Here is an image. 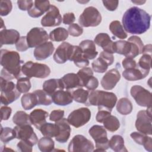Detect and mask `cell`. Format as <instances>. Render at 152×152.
I'll use <instances>...</instances> for the list:
<instances>
[{
    "label": "cell",
    "instance_id": "obj_1",
    "mask_svg": "<svg viewBox=\"0 0 152 152\" xmlns=\"http://www.w3.org/2000/svg\"><path fill=\"white\" fill-rule=\"evenodd\" d=\"M151 16L144 10L133 7L128 9L123 15L122 24L125 30L133 34H141L150 27Z\"/></svg>",
    "mask_w": 152,
    "mask_h": 152
},
{
    "label": "cell",
    "instance_id": "obj_2",
    "mask_svg": "<svg viewBox=\"0 0 152 152\" xmlns=\"http://www.w3.org/2000/svg\"><path fill=\"white\" fill-rule=\"evenodd\" d=\"M117 102L115 93L102 90H93L89 93L87 106H97L99 110H105L110 112Z\"/></svg>",
    "mask_w": 152,
    "mask_h": 152
},
{
    "label": "cell",
    "instance_id": "obj_3",
    "mask_svg": "<svg viewBox=\"0 0 152 152\" xmlns=\"http://www.w3.org/2000/svg\"><path fill=\"white\" fill-rule=\"evenodd\" d=\"M1 65L7 71L18 79L23 77L21 72L23 61L20 59V55L15 51L6 49L1 50Z\"/></svg>",
    "mask_w": 152,
    "mask_h": 152
},
{
    "label": "cell",
    "instance_id": "obj_4",
    "mask_svg": "<svg viewBox=\"0 0 152 152\" xmlns=\"http://www.w3.org/2000/svg\"><path fill=\"white\" fill-rule=\"evenodd\" d=\"M22 74L27 77L45 78L50 74V68L46 64L27 61L21 68Z\"/></svg>",
    "mask_w": 152,
    "mask_h": 152
},
{
    "label": "cell",
    "instance_id": "obj_5",
    "mask_svg": "<svg viewBox=\"0 0 152 152\" xmlns=\"http://www.w3.org/2000/svg\"><path fill=\"white\" fill-rule=\"evenodd\" d=\"M1 102L7 106L15 101L20 96L21 93L17 90L16 85L11 81L1 77Z\"/></svg>",
    "mask_w": 152,
    "mask_h": 152
},
{
    "label": "cell",
    "instance_id": "obj_6",
    "mask_svg": "<svg viewBox=\"0 0 152 152\" xmlns=\"http://www.w3.org/2000/svg\"><path fill=\"white\" fill-rule=\"evenodd\" d=\"M88 133L96 142V149L94 151H104L109 148V140L104 127L98 125H93L89 129Z\"/></svg>",
    "mask_w": 152,
    "mask_h": 152
},
{
    "label": "cell",
    "instance_id": "obj_7",
    "mask_svg": "<svg viewBox=\"0 0 152 152\" xmlns=\"http://www.w3.org/2000/svg\"><path fill=\"white\" fill-rule=\"evenodd\" d=\"M102 21V16L98 10L94 7H88L85 8L80 15L78 23L84 27H96Z\"/></svg>",
    "mask_w": 152,
    "mask_h": 152
},
{
    "label": "cell",
    "instance_id": "obj_8",
    "mask_svg": "<svg viewBox=\"0 0 152 152\" xmlns=\"http://www.w3.org/2000/svg\"><path fill=\"white\" fill-rule=\"evenodd\" d=\"M151 107H147V110H140L137 115L135 127L137 131L145 135L152 134L151 125Z\"/></svg>",
    "mask_w": 152,
    "mask_h": 152
},
{
    "label": "cell",
    "instance_id": "obj_9",
    "mask_svg": "<svg viewBox=\"0 0 152 152\" xmlns=\"http://www.w3.org/2000/svg\"><path fill=\"white\" fill-rule=\"evenodd\" d=\"M91 116V113L89 109L81 107L71 112L66 119L69 125L78 128L86 124L90 120Z\"/></svg>",
    "mask_w": 152,
    "mask_h": 152
},
{
    "label": "cell",
    "instance_id": "obj_10",
    "mask_svg": "<svg viewBox=\"0 0 152 152\" xmlns=\"http://www.w3.org/2000/svg\"><path fill=\"white\" fill-rule=\"evenodd\" d=\"M93 143L83 135H76L68 145L69 152H91L94 151Z\"/></svg>",
    "mask_w": 152,
    "mask_h": 152
},
{
    "label": "cell",
    "instance_id": "obj_11",
    "mask_svg": "<svg viewBox=\"0 0 152 152\" xmlns=\"http://www.w3.org/2000/svg\"><path fill=\"white\" fill-rule=\"evenodd\" d=\"M131 96L140 106L150 107L152 104L151 93L139 85L133 86L130 90Z\"/></svg>",
    "mask_w": 152,
    "mask_h": 152
},
{
    "label": "cell",
    "instance_id": "obj_12",
    "mask_svg": "<svg viewBox=\"0 0 152 152\" xmlns=\"http://www.w3.org/2000/svg\"><path fill=\"white\" fill-rule=\"evenodd\" d=\"M26 37L28 47L32 48L47 42L49 36L43 28L33 27L27 33Z\"/></svg>",
    "mask_w": 152,
    "mask_h": 152
},
{
    "label": "cell",
    "instance_id": "obj_13",
    "mask_svg": "<svg viewBox=\"0 0 152 152\" xmlns=\"http://www.w3.org/2000/svg\"><path fill=\"white\" fill-rule=\"evenodd\" d=\"M14 129L16 133V138L27 141L33 146L38 142L37 137L30 125H17Z\"/></svg>",
    "mask_w": 152,
    "mask_h": 152
},
{
    "label": "cell",
    "instance_id": "obj_14",
    "mask_svg": "<svg viewBox=\"0 0 152 152\" xmlns=\"http://www.w3.org/2000/svg\"><path fill=\"white\" fill-rule=\"evenodd\" d=\"M62 17L58 8L50 5V8L46 14L41 20V24L43 27H56L61 24Z\"/></svg>",
    "mask_w": 152,
    "mask_h": 152
},
{
    "label": "cell",
    "instance_id": "obj_15",
    "mask_svg": "<svg viewBox=\"0 0 152 152\" xmlns=\"http://www.w3.org/2000/svg\"><path fill=\"white\" fill-rule=\"evenodd\" d=\"M74 45L64 42L57 48L53 54V59L57 64H64L69 61L73 51Z\"/></svg>",
    "mask_w": 152,
    "mask_h": 152
},
{
    "label": "cell",
    "instance_id": "obj_16",
    "mask_svg": "<svg viewBox=\"0 0 152 152\" xmlns=\"http://www.w3.org/2000/svg\"><path fill=\"white\" fill-rule=\"evenodd\" d=\"M121 79V74L117 69L113 68L107 71L102 78L100 84L106 90L113 89Z\"/></svg>",
    "mask_w": 152,
    "mask_h": 152
},
{
    "label": "cell",
    "instance_id": "obj_17",
    "mask_svg": "<svg viewBox=\"0 0 152 152\" xmlns=\"http://www.w3.org/2000/svg\"><path fill=\"white\" fill-rule=\"evenodd\" d=\"M55 122L59 128V132L55 140L60 143H65L68 140L71 132L69 124L66 118H62Z\"/></svg>",
    "mask_w": 152,
    "mask_h": 152
},
{
    "label": "cell",
    "instance_id": "obj_18",
    "mask_svg": "<svg viewBox=\"0 0 152 152\" xmlns=\"http://www.w3.org/2000/svg\"><path fill=\"white\" fill-rule=\"evenodd\" d=\"M54 46L51 42H47L34 50V56L36 60L42 61L49 58L53 52Z\"/></svg>",
    "mask_w": 152,
    "mask_h": 152
},
{
    "label": "cell",
    "instance_id": "obj_19",
    "mask_svg": "<svg viewBox=\"0 0 152 152\" xmlns=\"http://www.w3.org/2000/svg\"><path fill=\"white\" fill-rule=\"evenodd\" d=\"M51 96L52 102L59 106H66L73 101L72 93L69 90H59L55 92Z\"/></svg>",
    "mask_w": 152,
    "mask_h": 152
},
{
    "label": "cell",
    "instance_id": "obj_20",
    "mask_svg": "<svg viewBox=\"0 0 152 152\" xmlns=\"http://www.w3.org/2000/svg\"><path fill=\"white\" fill-rule=\"evenodd\" d=\"M20 38V33L14 29H3L0 31L1 46L3 45L15 44Z\"/></svg>",
    "mask_w": 152,
    "mask_h": 152
},
{
    "label": "cell",
    "instance_id": "obj_21",
    "mask_svg": "<svg viewBox=\"0 0 152 152\" xmlns=\"http://www.w3.org/2000/svg\"><path fill=\"white\" fill-rule=\"evenodd\" d=\"M94 42L102 48L103 51L112 54L114 53L113 42L107 33H100L97 34L94 38Z\"/></svg>",
    "mask_w": 152,
    "mask_h": 152
},
{
    "label": "cell",
    "instance_id": "obj_22",
    "mask_svg": "<svg viewBox=\"0 0 152 152\" xmlns=\"http://www.w3.org/2000/svg\"><path fill=\"white\" fill-rule=\"evenodd\" d=\"M50 4L49 1H34L33 7L27 11L29 16L33 18H37L42 16L45 12H48Z\"/></svg>",
    "mask_w": 152,
    "mask_h": 152
},
{
    "label": "cell",
    "instance_id": "obj_23",
    "mask_svg": "<svg viewBox=\"0 0 152 152\" xmlns=\"http://www.w3.org/2000/svg\"><path fill=\"white\" fill-rule=\"evenodd\" d=\"M148 74L149 71L142 70L137 64L135 68L125 69L122 72V76L128 81H137L145 78Z\"/></svg>",
    "mask_w": 152,
    "mask_h": 152
},
{
    "label": "cell",
    "instance_id": "obj_24",
    "mask_svg": "<svg viewBox=\"0 0 152 152\" xmlns=\"http://www.w3.org/2000/svg\"><path fill=\"white\" fill-rule=\"evenodd\" d=\"M79 46L81 49L84 57L88 60L94 59L98 54L96 50V44L91 40H83L80 43Z\"/></svg>",
    "mask_w": 152,
    "mask_h": 152
},
{
    "label": "cell",
    "instance_id": "obj_25",
    "mask_svg": "<svg viewBox=\"0 0 152 152\" xmlns=\"http://www.w3.org/2000/svg\"><path fill=\"white\" fill-rule=\"evenodd\" d=\"M49 113L41 109H36L33 110L30 113V118L31 124L38 129L46 122V118Z\"/></svg>",
    "mask_w": 152,
    "mask_h": 152
},
{
    "label": "cell",
    "instance_id": "obj_26",
    "mask_svg": "<svg viewBox=\"0 0 152 152\" xmlns=\"http://www.w3.org/2000/svg\"><path fill=\"white\" fill-rule=\"evenodd\" d=\"M69 61H74V64L78 68L87 67L89 65L88 59L84 57L83 51L79 46H74Z\"/></svg>",
    "mask_w": 152,
    "mask_h": 152
},
{
    "label": "cell",
    "instance_id": "obj_27",
    "mask_svg": "<svg viewBox=\"0 0 152 152\" xmlns=\"http://www.w3.org/2000/svg\"><path fill=\"white\" fill-rule=\"evenodd\" d=\"M130 136L137 144L143 145L147 151H152L151 137L140 132H133L130 134Z\"/></svg>",
    "mask_w": 152,
    "mask_h": 152
},
{
    "label": "cell",
    "instance_id": "obj_28",
    "mask_svg": "<svg viewBox=\"0 0 152 152\" xmlns=\"http://www.w3.org/2000/svg\"><path fill=\"white\" fill-rule=\"evenodd\" d=\"M43 89L50 96H52L56 91L65 89V87L61 78H53L46 80L43 83Z\"/></svg>",
    "mask_w": 152,
    "mask_h": 152
},
{
    "label": "cell",
    "instance_id": "obj_29",
    "mask_svg": "<svg viewBox=\"0 0 152 152\" xmlns=\"http://www.w3.org/2000/svg\"><path fill=\"white\" fill-rule=\"evenodd\" d=\"M61 80L64 83L65 89L66 90H69L76 87L81 88L80 79L76 74H66L61 78Z\"/></svg>",
    "mask_w": 152,
    "mask_h": 152
},
{
    "label": "cell",
    "instance_id": "obj_30",
    "mask_svg": "<svg viewBox=\"0 0 152 152\" xmlns=\"http://www.w3.org/2000/svg\"><path fill=\"white\" fill-rule=\"evenodd\" d=\"M109 147L116 152H127L128 150L124 145V140L119 135H115L109 141Z\"/></svg>",
    "mask_w": 152,
    "mask_h": 152
},
{
    "label": "cell",
    "instance_id": "obj_31",
    "mask_svg": "<svg viewBox=\"0 0 152 152\" xmlns=\"http://www.w3.org/2000/svg\"><path fill=\"white\" fill-rule=\"evenodd\" d=\"M21 105L24 110H28L38 104L36 95L34 93H28L24 94L21 99Z\"/></svg>",
    "mask_w": 152,
    "mask_h": 152
},
{
    "label": "cell",
    "instance_id": "obj_32",
    "mask_svg": "<svg viewBox=\"0 0 152 152\" xmlns=\"http://www.w3.org/2000/svg\"><path fill=\"white\" fill-rule=\"evenodd\" d=\"M133 107L131 102L126 97L120 99L116 104L117 111L123 115H127L131 113Z\"/></svg>",
    "mask_w": 152,
    "mask_h": 152
},
{
    "label": "cell",
    "instance_id": "obj_33",
    "mask_svg": "<svg viewBox=\"0 0 152 152\" xmlns=\"http://www.w3.org/2000/svg\"><path fill=\"white\" fill-rule=\"evenodd\" d=\"M42 134L45 137H56L59 132V128L56 124L46 122L39 129Z\"/></svg>",
    "mask_w": 152,
    "mask_h": 152
},
{
    "label": "cell",
    "instance_id": "obj_34",
    "mask_svg": "<svg viewBox=\"0 0 152 152\" xmlns=\"http://www.w3.org/2000/svg\"><path fill=\"white\" fill-rule=\"evenodd\" d=\"M109 30L113 35L119 39H125L127 37V34L124 30L120 21L118 20H115L110 23L109 25Z\"/></svg>",
    "mask_w": 152,
    "mask_h": 152
},
{
    "label": "cell",
    "instance_id": "obj_35",
    "mask_svg": "<svg viewBox=\"0 0 152 152\" xmlns=\"http://www.w3.org/2000/svg\"><path fill=\"white\" fill-rule=\"evenodd\" d=\"M68 31L64 27H58L49 33V39L53 42H62L68 37Z\"/></svg>",
    "mask_w": 152,
    "mask_h": 152
},
{
    "label": "cell",
    "instance_id": "obj_36",
    "mask_svg": "<svg viewBox=\"0 0 152 152\" xmlns=\"http://www.w3.org/2000/svg\"><path fill=\"white\" fill-rule=\"evenodd\" d=\"M13 122L18 126H24L26 125H31L30 115L26 112L19 110L17 111L12 118Z\"/></svg>",
    "mask_w": 152,
    "mask_h": 152
},
{
    "label": "cell",
    "instance_id": "obj_37",
    "mask_svg": "<svg viewBox=\"0 0 152 152\" xmlns=\"http://www.w3.org/2000/svg\"><path fill=\"white\" fill-rule=\"evenodd\" d=\"M104 127L110 132H115L120 126V122L118 119L111 114L107 116L102 122Z\"/></svg>",
    "mask_w": 152,
    "mask_h": 152
},
{
    "label": "cell",
    "instance_id": "obj_38",
    "mask_svg": "<svg viewBox=\"0 0 152 152\" xmlns=\"http://www.w3.org/2000/svg\"><path fill=\"white\" fill-rule=\"evenodd\" d=\"M37 146L42 152H50L53 150L55 143L51 137L44 136L38 141Z\"/></svg>",
    "mask_w": 152,
    "mask_h": 152
},
{
    "label": "cell",
    "instance_id": "obj_39",
    "mask_svg": "<svg viewBox=\"0 0 152 152\" xmlns=\"http://www.w3.org/2000/svg\"><path fill=\"white\" fill-rule=\"evenodd\" d=\"M37 96L38 105L49 106L52 103V96L42 90H36L33 92Z\"/></svg>",
    "mask_w": 152,
    "mask_h": 152
},
{
    "label": "cell",
    "instance_id": "obj_40",
    "mask_svg": "<svg viewBox=\"0 0 152 152\" xmlns=\"http://www.w3.org/2000/svg\"><path fill=\"white\" fill-rule=\"evenodd\" d=\"M77 75L80 79V87H84L88 80L93 76V71L90 67H84L80 69Z\"/></svg>",
    "mask_w": 152,
    "mask_h": 152
},
{
    "label": "cell",
    "instance_id": "obj_41",
    "mask_svg": "<svg viewBox=\"0 0 152 152\" xmlns=\"http://www.w3.org/2000/svg\"><path fill=\"white\" fill-rule=\"evenodd\" d=\"M88 95L89 91L82 88L81 87L74 90L72 93L74 100H75L76 102L84 103L85 104L87 102Z\"/></svg>",
    "mask_w": 152,
    "mask_h": 152
},
{
    "label": "cell",
    "instance_id": "obj_42",
    "mask_svg": "<svg viewBox=\"0 0 152 152\" xmlns=\"http://www.w3.org/2000/svg\"><path fill=\"white\" fill-rule=\"evenodd\" d=\"M91 66L95 72L103 73L106 71L109 65L104 59L99 56L92 62Z\"/></svg>",
    "mask_w": 152,
    "mask_h": 152
},
{
    "label": "cell",
    "instance_id": "obj_43",
    "mask_svg": "<svg viewBox=\"0 0 152 152\" xmlns=\"http://www.w3.org/2000/svg\"><path fill=\"white\" fill-rule=\"evenodd\" d=\"M15 138H16V133L14 129L10 127L2 128L1 126L0 139L2 142L7 143Z\"/></svg>",
    "mask_w": 152,
    "mask_h": 152
},
{
    "label": "cell",
    "instance_id": "obj_44",
    "mask_svg": "<svg viewBox=\"0 0 152 152\" xmlns=\"http://www.w3.org/2000/svg\"><path fill=\"white\" fill-rule=\"evenodd\" d=\"M16 87L17 90L21 93H26L28 92L31 88L30 78L24 76L20 77L17 80Z\"/></svg>",
    "mask_w": 152,
    "mask_h": 152
},
{
    "label": "cell",
    "instance_id": "obj_45",
    "mask_svg": "<svg viewBox=\"0 0 152 152\" xmlns=\"http://www.w3.org/2000/svg\"><path fill=\"white\" fill-rule=\"evenodd\" d=\"M151 55L148 54H143L142 56L140 58L137 64L138 66L142 70L150 71L151 68Z\"/></svg>",
    "mask_w": 152,
    "mask_h": 152
},
{
    "label": "cell",
    "instance_id": "obj_46",
    "mask_svg": "<svg viewBox=\"0 0 152 152\" xmlns=\"http://www.w3.org/2000/svg\"><path fill=\"white\" fill-rule=\"evenodd\" d=\"M12 8V2L10 0H1L0 1V14L6 16L10 13Z\"/></svg>",
    "mask_w": 152,
    "mask_h": 152
},
{
    "label": "cell",
    "instance_id": "obj_47",
    "mask_svg": "<svg viewBox=\"0 0 152 152\" xmlns=\"http://www.w3.org/2000/svg\"><path fill=\"white\" fill-rule=\"evenodd\" d=\"M68 34L74 37H78L83 33V28L76 23H72L68 27Z\"/></svg>",
    "mask_w": 152,
    "mask_h": 152
},
{
    "label": "cell",
    "instance_id": "obj_48",
    "mask_svg": "<svg viewBox=\"0 0 152 152\" xmlns=\"http://www.w3.org/2000/svg\"><path fill=\"white\" fill-rule=\"evenodd\" d=\"M16 49L19 52H24L27 50L29 47L27 42L26 36H21L15 44Z\"/></svg>",
    "mask_w": 152,
    "mask_h": 152
},
{
    "label": "cell",
    "instance_id": "obj_49",
    "mask_svg": "<svg viewBox=\"0 0 152 152\" xmlns=\"http://www.w3.org/2000/svg\"><path fill=\"white\" fill-rule=\"evenodd\" d=\"M17 147L19 151L22 152H31L33 145L27 141L21 140L17 144Z\"/></svg>",
    "mask_w": 152,
    "mask_h": 152
},
{
    "label": "cell",
    "instance_id": "obj_50",
    "mask_svg": "<svg viewBox=\"0 0 152 152\" xmlns=\"http://www.w3.org/2000/svg\"><path fill=\"white\" fill-rule=\"evenodd\" d=\"M64 116V111L63 110H52L49 115V119L52 122H56Z\"/></svg>",
    "mask_w": 152,
    "mask_h": 152
},
{
    "label": "cell",
    "instance_id": "obj_51",
    "mask_svg": "<svg viewBox=\"0 0 152 152\" xmlns=\"http://www.w3.org/2000/svg\"><path fill=\"white\" fill-rule=\"evenodd\" d=\"M99 86V81L97 78L92 76L86 83L84 87L88 90H95Z\"/></svg>",
    "mask_w": 152,
    "mask_h": 152
},
{
    "label": "cell",
    "instance_id": "obj_52",
    "mask_svg": "<svg viewBox=\"0 0 152 152\" xmlns=\"http://www.w3.org/2000/svg\"><path fill=\"white\" fill-rule=\"evenodd\" d=\"M34 2L30 0H24L18 1L17 5L20 10L22 11H28L33 5Z\"/></svg>",
    "mask_w": 152,
    "mask_h": 152
},
{
    "label": "cell",
    "instance_id": "obj_53",
    "mask_svg": "<svg viewBox=\"0 0 152 152\" xmlns=\"http://www.w3.org/2000/svg\"><path fill=\"white\" fill-rule=\"evenodd\" d=\"M123 67L126 69H129V68H132L136 67L137 63L136 61L131 58H125L124 59L122 60V62Z\"/></svg>",
    "mask_w": 152,
    "mask_h": 152
},
{
    "label": "cell",
    "instance_id": "obj_54",
    "mask_svg": "<svg viewBox=\"0 0 152 152\" xmlns=\"http://www.w3.org/2000/svg\"><path fill=\"white\" fill-rule=\"evenodd\" d=\"M12 112V109L8 106H2L1 107V121L8 120L11 116Z\"/></svg>",
    "mask_w": 152,
    "mask_h": 152
},
{
    "label": "cell",
    "instance_id": "obj_55",
    "mask_svg": "<svg viewBox=\"0 0 152 152\" xmlns=\"http://www.w3.org/2000/svg\"><path fill=\"white\" fill-rule=\"evenodd\" d=\"M75 20V17L73 12H67L64 14L62 22L64 24L71 25Z\"/></svg>",
    "mask_w": 152,
    "mask_h": 152
},
{
    "label": "cell",
    "instance_id": "obj_56",
    "mask_svg": "<svg viewBox=\"0 0 152 152\" xmlns=\"http://www.w3.org/2000/svg\"><path fill=\"white\" fill-rule=\"evenodd\" d=\"M104 7L110 11H115L118 6L119 1H102Z\"/></svg>",
    "mask_w": 152,
    "mask_h": 152
},
{
    "label": "cell",
    "instance_id": "obj_57",
    "mask_svg": "<svg viewBox=\"0 0 152 152\" xmlns=\"http://www.w3.org/2000/svg\"><path fill=\"white\" fill-rule=\"evenodd\" d=\"M111 112L107 111V110H99L96 115V119L97 121V122H100V123H102L103 120L109 115H110L111 113Z\"/></svg>",
    "mask_w": 152,
    "mask_h": 152
},
{
    "label": "cell",
    "instance_id": "obj_58",
    "mask_svg": "<svg viewBox=\"0 0 152 152\" xmlns=\"http://www.w3.org/2000/svg\"><path fill=\"white\" fill-rule=\"evenodd\" d=\"M99 56L104 59L109 64V65H111L114 62V56L112 53L103 51L100 53Z\"/></svg>",
    "mask_w": 152,
    "mask_h": 152
},
{
    "label": "cell",
    "instance_id": "obj_59",
    "mask_svg": "<svg viewBox=\"0 0 152 152\" xmlns=\"http://www.w3.org/2000/svg\"><path fill=\"white\" fill-rule=\"evenodd\" d=\"M1 77L3 78L4 79H5L6 80H8V81H10V80H13L14 78H15L13 75H12L11 74H10L4 68H2V70H1Z\"/></svg>",
    "mask_w": 152,
    "mask_h": 152
},
{
    "label": "cell",
    "instance_id": "obj_60",
    "mask_svg": "<svg viewBox=\"0 0 152 152\" xmlns=\"http://www.w3.org/2000/svg\"><path fill=\"white\" fill-rule=\"evenodd\" d=\"M151 45L148 44L146 45L145 46H144L142 53V54H148L151 55Z\"/></svg>",
    "mask_w": 152,
    "mask_h": 152
},
{
    "label": "cell",
    "instance_id": "obj_61",
    "mask_svg": "<svg viewBox=\"0 0 152 152\" xmlns=\"http://www.w3.org/2000/svg\"><path fill=\"white\" fill-rule=\"evenodd\" d=\"M132 2L137 5H142L145 2V1H132Z\"/></svg>",
    "mask_w": 152,
    "mask_h": 152
}]
</instances>
